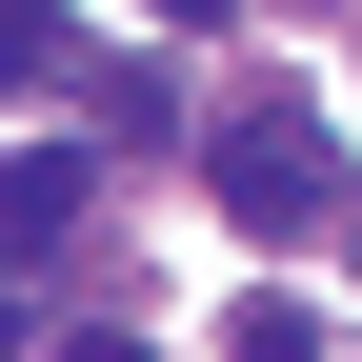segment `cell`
I'll return each mask as SVG.
<instances>
[{
  "label": "cell",
  "instance_id": "4",
  "mask_svg": "<svg viewBox=\"0 0 362 362\" xmlns=\"http://www.w3.org/2000/svg\"><path fill=\"white\" fill-rule=\"evenodd\" d=\"M221 362H322V302H242V322H221Z\"/></svg>",
  "mask_w": 362,
  "mask_h": 362
},
{
  "label": "cell",
  "instance_id": "5",
  "mask_svg": "<svg viewBox=\"0 0 362 362\" xmlns=\"http://www.w3.org/2000/svg\"><path fill=\"white\" fill-rule=\"evenodd\" d=\"M161 21H242V0H161Z\"/></svg>",
  "mask_w": 362,
  "mask_h": 362
},
{
  "label": "cell",
  "instance_id": "3",
  "mask_svg": "<svg viewBox=\"0 0 362 362\" xmlns=\"http://www.w3.org/2000/svg\"><path fill=\"white\" fill-rule=\"evenodd\" d=\"M61 40H81V21H40V0H0V101H40V81H61Z\"/></svg>",
  "mask_w": 362,
  "mask_h": 362
},
{
  "label": "cell",
  "instance_id": "1",
  "mask_svg": "<svg viewBox=\"0 0 362 362\" xmlns=\"http://www.w3.org/2000/svg\"><path fill=\"white\" fill-rule=\"evenodd\" d=\"M322 121H282V101H242V121H202V202L242 221V242H302V221H322Z\"/></svg>",
  "mask_w": 362,
  "mask_h": 362
},
{
  "label": "cell",
  "instance_id": "6",
  "mask_svg": "<svg viewBox=\"0 0 362 362\" xmlns=\"http://www.w3.org/2000/svg\"><path fill=\"white\" fill-rule=\"evenodd\" d=\"M61 362H141V342H61Z\"/></svg>",
  "mask_w": 362,
  "mask_h": 362
},
{
  "label": "cell",
  "instance_id": "2",
  "mask_svg": "<svg viewBox=\"0 0 362 362\" xmlns=\"http://www.w3.org/2000/svg\"><path fill=\"white\" fill-rule=\"evenodd\" d=\"M81 202H101V161H81V141H21V161H0V262H40Z\"/></svg>",
  "mask_w": 362,
  "mask_h": 362
},
{
  "label": "cell",
  "instance_id": "7",
  "mask_svg": "<svg viewBox=\"0 0 362 362\" xmlns=\"http://www.w3.org/2000/svg\"><path fill=\"white\" fill-rule=\"evenodd\" d=\"M0 362H21V302H0Z\"/></svg>",
  "mask_w": 362,
  "mask_h": 362
}]
</instances>
